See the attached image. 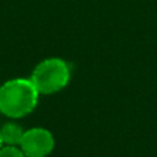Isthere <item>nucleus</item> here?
Wrapping results in <instances>:
<instances>
[{"label": "nucleus", "instance_id": "1", "mask_svg": "<svg viewBox=\"0 0 157 157\" xmlns=\"http://www.w3.org/2000/svg\"><path fill=\"white\" fill-rule=\"evenodd\" d=\"M38 96L31 78L9 80L0 86V112L10 118H22L36 108Z\"/></svg>", "mask_w": 157, "mask_h": 157}, {"label": "nucleus", "instance_id": "2", "mask_svg": "<svg viewBox=\"0 0 157 157\" xmlns=\"http://www.w3.org/2000/svg\"><path fill=\"white\" fill-rule=\"evenodd\" d=\"M29 78L38 93L52 94L59 92L69 83L70 67L60 58H48L34 67Z\"/></svg>", "mask_w": 157, "mask_h": 157}, {"label": "nucleus", "instance_id": "3", "mask_svg": "<svg viewBox=\"0 0 157 157\" xmlns=\"http://www.w3.org/2000/svg\"><path fill=\"white\" fill-rule=\"evenodd\" d=\"M20 148L26 157H47L54 148V137L44 128H32L25 131Z\"/></svg>", "mask_w": 157, "mask_h": 157}, {"label": "nucleus", "instance_id": "4", "mask_svg": "<svg viewBox=\"0 0 157 157\" xmlns=\"http://www.w3.org/2000/svg\"><path fill=\"white\" fill-rule=\"evenodd\" d=\"M0 132L2 136L4 145L6 146H17V145L20 146L21 140L25 134L22 128L15 123H6L5 125L1 126Z\"/></svg>", "mask_w": 157, "mask_h": 157}, {"label": "nucleus", "instance_id": "5", "mask_svg": "<svg viewBox=\"0 0 157 157\" xmlns=\"http://www.w3.org/2000/svg\"><path fill=\"white\" fill-rule=\"evenodd\" d=\"M0 157H26L21 148L16 146H2L0 148Z\"/></svg>", "mask_w": 157, "mask_h": 157}, {"label": "nucleus", "instance_id": "6", "mask_svg": "<svg viewBox=\"0 0 157 157\" xmlns=\"http://www.w3.org/2000/svg\"><path fill=\"white\" fill-rule=\"evenodd\" d=\"M4 146V141H2V136H1V132H0V148Z\"/></svg>", "mask_w": 157, "mask_h": 157}]
</instances>
